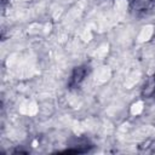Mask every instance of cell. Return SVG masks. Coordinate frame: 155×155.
<instances>
[{
  "instance_id": "6da1fadb",
  "label": "cell",
  "mask_w": 155,
  "mask_h": 155,
  "mask_svg": "<svg viewBox=\"0 0 155 155\" xmlns=\"http://www.w3.org/2000/svg\"><path fill=\"white\" fill-rule=\"evenodd\" d=\"M88 74V69L86 65H81V67H76L74 69V71L71 73V76L69 79V87L70 88H76L81 85V82L85 80V78Z\"/></svg>"
}]
</instances>
